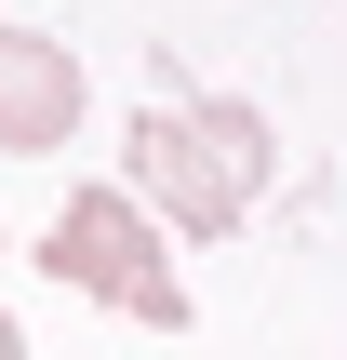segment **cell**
I'll list each match as a JSON object with an SVG mask.
<instances>
[{
    "instance_id": "1",
    "label": "cell",
    "mask_w": 347,
    "mask_h": 360,
    "mask_svg": "<svg viewBox=\"0 0 347 360\" xmlns=\"http://www.w3.org/2000/svg\"><path fill=\"white\" fill-rule=\"evenodd\" d=\"M40 281L120 307V321H147V334H187V321H201V294L174 281V240H160L120 187H67V214L40 227Z\"/></svg>"
},
{
    "instance_id": "2",
    "label": "cell",
    "mask_w": 347,
    "mask_h": 360,
    "mask_svg": "<svg viewBox=\"0 0 347 360\" xmlns=\"http://www.w3.org/2000/svg\"><path fill=\"white\" fill-rule=\"evenodd\" d=\"M147 227H174V240H227L254 200L227 187V160L201 147V120H187V94H160L147 120H134V187H120Z\"/></svg>"
},
{
    "instance_id": "3",
    "label": "cell",
    "mask_w": 347,
    "mask_h": 360,
    "mask_svg": "<svg viewBox=\"0 0 347 360\" xmlns=\"http://www.w3.org/2000/svg\"><path fill=\"white\" fill-rule=\"evenodd\" d=\"M80 53L67 40H40V27H0V160H53L67 134H80Z\"/></svg>"
},
{
    "instance_id": "4",
    "label": "cell",
    "mask_w": 347,
    "mask_h": 360,
    "mask_svg": "<svg viewBox=\"0 0 347 360\" xmlns=\"http://www.w3.org/2000/svg\"><path fill=\"white\" fill-rule=\"evenodd\" d=\"M187 120H201V147L227 160V187H241V200H267V174H281V134H267V107H241V94H187Z\"/></svg>"
},
{
    "instance_id": "5",
    "label": "cell",
    "mask_w": 347,
    "mask_h": 360,
    "mask_svg": "<svg viewBox=\"0 0 347 360\" xmlns=\"http://www.w3.org/2000/svg\"><path fill=\"white\" fill-rule=\"evenodd\" d=\"M0 360H27V334H13V307H0Z\"/></svg>"
}]
</instances>
